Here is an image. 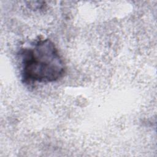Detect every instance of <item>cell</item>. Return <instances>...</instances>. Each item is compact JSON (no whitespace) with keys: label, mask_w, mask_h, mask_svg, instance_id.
Wrapping results in <instances>:
<instances>
[{"label":"cell","mask_w":157,"mask_h":157,"mask_svg":"<svg viewBox=\"0 0 157 157\" xmlns=\"http://www.w3.org/2000/svg\"><path fill=\"white\" fill-rule=\"evenodd\" d=\"M20 73L24 83H47L61 78L66 64L55 44L40 39L20 50Z\"/></svg>","instance_id":"obj_1"}]
</instances>
